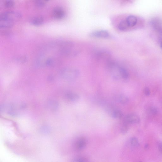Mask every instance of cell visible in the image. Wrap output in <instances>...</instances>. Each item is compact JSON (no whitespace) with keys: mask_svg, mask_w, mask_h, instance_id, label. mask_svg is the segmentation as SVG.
I'll list each match as a JSON object with an SVG mask.
<instances>
[{"mask_svg":"<svg viewBox=\"0 0 162 162\" xmlns=\"http://www.w3.org/2000/svg\"><path fill=\"white\" fill-rule=\"evenodd\" d=\"M60 51L63 56L68 57L76 56L79 53L78 50L74 48V44L70 42H66L64 43Z\"/></svg>","mask_w":162,"mask_h":162,"instance_id":"6da1fadb","label":"cell"},{"mask_svg":"<svg viewBox=\"0 0 162 162\" xmlns=\"http://www.w3.org/2000/svg\"><path fill=\"white\" fill-rule=\"evenodd\" d=\"M60 74L66 80L72 81L78 77L80 75V72L75 68H66L61 71Z\"/></svg>","mask_w":162,"mask_h":162,"instance_id":"7a4b0ae2","label":"cell"},{"mask_svg":"<svg viewBox=\"0 0 162 162\" xmlns=\"http://www.w3.org/2000/svg\"><path fill=\"white\" fill-rule=\"evenodd\" d=\"M21 14L15 11L7 12L2 13L1 16V19H6L15 22L21 18Z\"/></svg>","mask_w":162,"mask_h":162,"instance_id":"3957f363","label":"cell"},{"mask_svg":"<svg viewBox=\"0 0 162 162\" xmlns=\"http://www.w3.org/2000/svg\"><path fill=\"white\" fill-rule=\"evenodd\" d=\"M87 144V140L84 137H81L75 141L74 144L75 148L77 151L83 149Z\"/></svg>","mask_w":162,"mask_h":162,"instance_id":"277c9868","label":"cell"},{"mask_svg":"<svg viewBox=\"0 0 162 162\" xmlns=\"http://www.w3.org/2000/svg\"><path fill=\"white\" fill-rule=\"evenodd\" d=\"M90 36L97 38H106L109 37L110 35L107 31L100 30L93 31L90 34Z\"/></svg>","mask_w":162,"mask_h":162,"instance_id":"5b68a950","label":"cell"},{"mask_svg":"<svg viewBox=\"0 0 162 162\" xmlns=\"http://www.w3.org/2000/svg\"><path fill=\"white\" fill-rule=\"evenodd\" d=\"M140 120L138 115L133 113L129 114L126 116L125 121L128 124H137L139 123Z\"/></svg>","mask_w":162,"mask_h":162,"instance_id":"8992f818","label":"cell"},{"mask_svg":"<svg viewBox=\"0 0 162 162\" xmlns=\"http://www.w3.org/2000/svg\"><path fill=\"white\" fill-rule=\"evenodd\" d=\"M96 58L98 60H106L107 61L110 60V55L109 53L105 50H100L95 53Z\"/></svg>","mask_w":162,"mask_h":162,"instance_id":"52a82bcc","label":"cell"},{"mask_svg":"<svg viewBox=\"0 0 162 162\" xmlns=\"http://www.w3.org/2000/svg\"><path fill=\"white\" fill-rule=\"evenodd\" d=\"M52 16L56 19H61L65 15V13L63 9L60 7H56L53 10Z\"/></svg>","mask_w":162,"mask_h":162,"instance_id":"ba28073f","label":"cell"},{"mask_svg":"<svg viewBox=\"0 0 162 162\" xmlns=\"http://www.w3.org/2000/svg\"><path fill=\"white\" fill-rule=\"evenodd\" d=\"M151 24L155 30L162 32V22L160 19L154 18L151 20Z\"/></svg>","mask_w":162,"mask_h":162,"instance_id":"9c48e42d","label":"cell"},{"mask_svg":"<svg viewBox=\"0 0 162 162\" xmlns=\"http://www.w3.org/2000/svg\"><path fill=\"white\" fill-rule=\"evenodd\" d=\"M13 21L6 19H1L0 27L1 29H7L12 28L14 26Z\"/></svg>","mask_w":162,"mask_h":162,"instance_id":"30bf717a","label":"cell"},{"mask_svg":"<svg viewBox=\"0 0 162 162\" xmlns=\"http://www.w3.org/2000/svg\"><path fill=\"white\" fill-rule=\"evenodd\" d=\"M126 20L129 27H133L136 24L138 20L135 16L130 15L127 17Z\"/></svg>","mask_w":162,"mask_h":162,"instance_id":"8fae6325","label":"cell"},{"mask_svg":"<svg viewBox=\"0 0 162 162\" xmlns=\"http://www.w3.org/2000/svg\"><path fill=\"white\" fill-rule=\"evenodd\" d=\"M118 72L121 78L125 80H127L129 77V74L127 70L123 67H119Z\"/></svg>","mask_w":162,"mask_h":162,"instance_id":"7c38bea8","label":"cell"},{"mask_svg":"<svg viewBox=\"0 0 162 162\" xmlns=\"http://www.w3.org/2000/svg\"><path fill=\"white\" fill-rule=\"evenodd\" d=\"M44 22V19L41 16L35 17L32 19L31 23L35 26H39Z\"/></svg>","mask_w":162,"mask_h":162,"instance_id":"4fadbf2b","label":"cell"},{"mask_svg":"<svg viewBox=\"0 0 162 162\" xmlns=\"http://www.w3.org/2000/svg\"><path fill=\"white\" fill-rule=\"evenodd\" d=\"M66 96L67 98L72 102H76L80 98L77 93L74 92L68 93Z\"/></svg>","mask_w":162,"mask_h":162,"instance_id":"5bb4252c","label":"cell"},{"mask_svg":"<svg viewBox=\"0 0 162 162\" xmlns=\"http://www.w3.org/2000/svg\"><path fill=\"white\" fill-rule=\"evenodd\" d=\"M117 99L118 102L122 104H127L129 100L128 97L123 95H118L117 97Z\"/></svg>","mask_w":162,"mask_h":162,"instance_id":"9a60e30c","label":"cell"},{"mask_svg":"<svg viewBox=\"0 0 162 162\" xmlns=\"http://www.w3.org/2000/svg\"><path fill=\"white\" fill-rule=\"evenodd\" d=\"M128 27H129L126 20L121 21L118 25L119 29L121 31H125Z\"/></svg>","mask_w":162,"mask_h":162,"instance_id":"2e32d148","label":"cell"},{"mask_svg":"<svg viewBox=\"0 0 162 162\" xmlns=\"http://www.w3.org/2000/svg\"><path fill=\"white\" fill-rule=\"evenodd\" d=\"M47 106L50 110H55L58 107V104L55 101L51 100L48 102Z\"/></svg>","mask_w":162,"mask_h":162,"instance_id":"e0dca14e","label":"cell"},{"mask_svg":"<svg viewBox=\"0 0 162 162\" xmlns=\"http://www.w3.org/2000/svg\"><path fill=\"white\" fill-rule=\"evenodd\" d=\"M112 116L114 118L120 119L123 117V114L120 110L116 109L114 110L113 111Z\"/></svg>","mask_w":162,"mask_h":162,"instance_id":"ac0fdd59","label":"cell"},{"mask_svg":"<svg viewBox=\"0 0 162 162\" xmlns=\"http://www.w3.org/2000/svg\"><path fill=\"white\" fill-rule=\"evenodd\" d=\"M127 122L124 121L121 128L120 131L122 134H125L127 132L128 130V125Z\"/></svg>","mask_w":162,"mask_h":162,"instance_id":"d6986e66","label":"cell"},{"mask_svg":"<svg viewBox=\"0 0 162 162\" xmlns=\"http://www.w3.org/2000/svg\"><path fill=\"white\" fill-rule=\"evenodd\" d=\"M15 5V3L12 1H6L4 3L5 7L7 8H13Z\"/></svg>","mask_w":162,"mask_h":162,"instance_id":"ffe728a7","label":"cell"},{"mask_svg":"<svg viewBox=\"0 0 162 162\" xmlns=\"http://www.w3.org/2000/svg\"><path fill=\"white\" fill-rule=\"evenodd\" d=\"M131 145L133 147H138L139 146V143L137 138H133L131 140Z\"/></svg>","mask_w":162,"mask_h":162,"instance_id":"44dd1931","label":"cell"},{"mask_svg":"<svg viewBox=\"0 0 162 162\" xmlns=\"http://www.w3.org/2000/svg\"><path fill=\"white\" fill-rule=\"evenodd\" d=\"M46 1H35V5L38 8H42L46 4Z\"/></svg>","mask_w":162,"mask_h":162,"instance_id":"7402d4cb","label":"cell"},{"mask_svg":"<svg viewBox=\"0 0 162 162\" xmlns=\"http://www.w3.org/2000/svg\"><path fill=\"white\" fill-rule=\"evenodd\" d=\"M53 58H49L46 60V64L48 66H53L55 64V60Z\"/></svg>","mask_w":162,"mask_h":162,"instance_id":"603a6c76","label":"cell"},{"mask_svg":"<svg viewBox=\"0 0 162 162\" xmlns=\"http://www.w3.org/2000/svg\"><path fill=\"white\" fill-rule=\"evenodd\" d=\"M150 113L153 115L156 114L158 112V110L156 108L154 107H152L149 109Z\"/></svg>","mask_w":162,"mask_h":162,"instance_id":"cb8c5ba5","label":"cell"},{"mask_svg":"<svg viewBox=\"0 0 162 162\" xmlns=\"http://www.w3.org/2000/svg\"><path fill=\"white\" fill-rule=\"evenodd\" d=\"M144 92L145 95L146 96H149L150 94V92L149 88H146L144 89Z\"/></svg>","mask_w":162,"mask_h":162,"instance_id":"d4e9b609","label":"cell"},{"mask_svg":"<svg viewBox=\"0 0 162 162\" xmlns=\"http://www.w3.org/2000/svg\"><path fill=\"white\" fill-rule=\"evenodd\" d=\"M86 160L83 158H80L75 160L74 162H86Z\"/></svg>","mask_w":162,"mask_h":162,"instance_id":"484cf974","label":"cell"},{"mask_svg":"<svg viewBox=\"0 0 162 162\" xmlns=\"http://www.w3.org/2000/svg\"><path fill=\"white\" fill-rule=\"evenodd\" d=\"M160 149L161 152L162 153V145L160 146Z\"/></svg>","mask_w":162,"mask_h":162,"instance_id":"4316f807","label":"cell"},{"mask_svg":"<svg viewBox=\"0 0 162 162\" xmlns=\"http://www.w3.org/2000/svg\"><path fill=\"white\" fill-rule=\"evenodd\" d=\"M149 147L148 145H147H147H146L145 146V148L147 149V147Z\"/></svg>","mask_w":162,"mask_h":162,"instance_id":"83f0119b","label":"cell"},{"mask_svg":"<svg viewBox=\"0 0 162 162\" xmlns=\"http://www.w3.org/2000/svg\"><path fill=\"white\" fill-rule=\"evenodd\" d=\"M161 49H162V42H161Z\"/></svg>","mask_w":162,"mask_h":162,"instance_id":"f1b7e54d","label":"cell"},{"mask_svg":"<svg viewBox=\"0 0 162 162\" xmlns=\"http://www.w3.org/2000/svg\"></svg>","mask_w":162,"mask_h":162,"instance_id":"f546056e","label":"cell"}]
</instances>
